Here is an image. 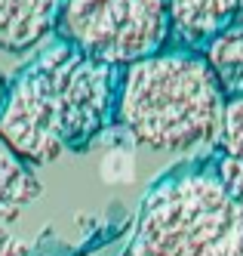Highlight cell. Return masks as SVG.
Segmentation results:
<instances>
[{"label": "cell", "mask_w": 243, "mask_h": 256, "mask_svg": "<svg viewBox=\"0 0 243 256\" xmlns=\"http://www.w3.org/2000/svg\"><path fill=\"white\" fill-rule=\"evenodd\" d=\"M203 59L213 68L225 99H243V22H234L228 31L203 50Z\"/></svg>", "instance_id": "8"}, {"label": "cell", "mask_w": 243, "mask_h": 256, "mask_svg": "<svg viewBox=\"0 0 243 256\" xmlns=\"http://www.w3.org/2000/svg\"><path fill=\"white\" fill-rule=\"evenodd\" d=\"M126 256H243V210L213 164L179 167L154 182Z\"/></svg>", "instance_id": "3"}, {"label": "cell", "mask_w": 243, "mask_h": 256, "mask_svg": "<svg viewBox=\"0 0 243 256\" xmlns=\"http://www.w3.org/2000/svg\"><path fill=\"white\" fill-rule=\"evenodd\" d=\"M170 46L203 52L240 16V0H166Z\"/></svg>", "instance_id": "5"}, {"label": "cell", "mask_w": 243, "mask_h": 256, "mask_svg": "<svg viewBox=\"0 0 243 256\" xmlns=\"http://www.w3.org/2000/svg\"><path fill=\"white\" fill-rule=\"evenodd\" d=\"M219 179L225 182V188L228 194L237 200V207L243 210V160H234V158H225V154H219V160L213 164Z\"/></svg>", "instance_id": "10"}, {"label": "cell", "mask_w": 243, "mask_h": 256, "mask_svg": "<svg viewBox=\"0 0 243 256\" xmlns=\"http://www.w3.org/2000/svg\"><path fill=\"white\" fill-rule=\"evenodd\" d=\"M216 145L225 158L243 160V99H228Z\"/></svg>", "instance_id": "9"}, {"label": "cell", "mask_w": 243, "mask_h": 256, "mask_svg": "<svg viewBox=\"0 0 243 256\" xmlns=\"http://www.w3.org/2000/svg\"><path fill=\"white\" fill-rule=\"evenodd\" d=\"M225 93L203 52L173 50L120 68L117 120L157 152H200L219 142Z\"/></svg>", "instance_id": "2"}, {"label": "cell", "mask_w": 243, "mask_h": 256, "mask_svg": "<svg viewBox=\"0 0 243 256\" xmlns=\"http://www.w3.org/2000/svg\"><path fill=\"white\" fill-rule=\"evenodd\" d=\"M237 22H243V0H240V16H237Z\"/></svg>", "instance_id": "12"}, {"label": "cell", "mask_w": 243, "mask_h": 256, "mask_svg": "<svg viewBox=\"0 0 243 256\" xmlns=\"http://www.w3.org/2000/svg\"><path fill=\"white\" fill-rule=\"evenodd\" d=\"M3 90H6V80L0 78V102H3Z\"/></svg>", "instance_id": "11"}, {"label": "cell", "mask_w": 243, "mask_h": 256, "mask_svg": "<svg viewBox=\"0 0 243 256\" xmlns=\"http://www.w3.org/2000/svg\"><path fill=\"white\" fill-rule=\"evenodd\" d=\"M40 194V182L22 158H15L0 139V256H25L28 241L18 234V219Z\"/></svg>", "instance_id": "6"}, {"label": "cell", "mask_w": 243, "mask_h": 256, "mask_svg": "<svg viewBox=\"0 0 243 256\" xmlns=\"http://www.w3.org/2000/svg\"><path fill=\"white\" fill-rule=\"evenodd\" d=\"M120 68L55 38L15 71L0 102V139L28 167L86 152L117 118Z\"/></svg>", "instance_id": "1"}, {"label": "cell", "mask_w": 243, "mask_h": 256, "mask_svg": "<svg viewBox=\"0 0 243 256\" xmlns=\"http://www.w3.org/2000/svg\"><path fill=\"white\" fill-rule=\"evenodd\" d=\"M65 0H0V50L28 52L55 34Z\"/></svg>", "instance_id": "7"}, {"label": "cell", "mask_w": 243, "mask_h": 256, "mask_svg": "<svg viewBox=\"0 0 243 256\" xmlns=\"http://www.w3.org/2000/svg\"><path fill=\"white\" fill-rule=\"evenodd\" d=\"M55 38L111 68L151 59L170 46L166 0H65Z\"/></svg>", "instance_id": "4"}]
</instances>
